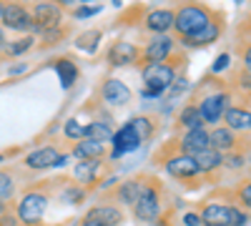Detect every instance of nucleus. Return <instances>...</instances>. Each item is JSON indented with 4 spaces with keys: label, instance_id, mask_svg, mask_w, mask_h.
I'll return each mask as SVG.
<instances>
[{
    "label": "nucleus",
    "instance_id": "473e14b6",
    "mask_svg": "<svg viewBox=\"0 0 251 226\" xmlns=\"http://www.w3.org/2000/svg\"><path fill=\"white\" fill-rule=\"evenodd\" d=\"M98 10H100V5H93V8L80 5V8H75V10H73V15H75V18H91V15H96Z\"/></svg>",
    "mask_w": 251,
    "mask_h": 226
},
{
    "label": "nucleus",
    "instance_id": "5701e85b",
    "mask_svg": "<svg viewBox=\"0 0 251 226\" xmlns=\"http://www.w3.org/2000/svg\"><path fill=\"white\" fill-rule=\"evenodd\" d=\"M55 71H58V75H60L63 88H73L75 78H78V66L73 63V60H71V58H58V60H55Z\"/></svg>",
    "mask_w": 251,
    "mask_h": 226
},
{
    "label": "nucleus",
    "instance_id": "393cba45",
    "mask_svg": "<svg viewBox=\"0 0 251 226\" xmlns=\"http://www.w3.org/2000/svg\"><path fill=\"white\" fill-rule=\"evenodd\" d=\"M178 123L186 128V131H196V128H203L206 123L201 121V113L196 108V103H188L181 113H178Z\"/></svg>",
    "mask_w": 251,
    "mask_h": 226
},
{
    "label": "nucleus",
    "instance_id": "f03ea898",
    "mask_svg": "<svg viewBox=\"0 0 251 226\" xmlns=\"http://www.w3.org/2000/svg\"><path fill=\"white\" fill-rule=\"evenodd\" d=\"M176 55H171L169 60H161V63H146L141 75H143V83H146V91L143 96L149 98H156L161 93H166L171 88V83L176 80Z\"/></svg>",
    "mask_w": 251,
    "mask_h": 226
},
{
    "label": "nucleus",
    "instance_id": "9d476101",
    "mask_svg": "<svg viewBox=\"0 0 251 226\" xmlns=\"http://www.w3.org/2000/svg\"><path fill=\"white\" fill-rule=\"evenodd\" d=\"M3 25L5 28H13V30H33V23H30V13L25 5L20 3H5L3 5Z\"/></svg>",
    "mask_w": 251,
    "mask_h": 226
},
{
    "label": "nucleus",
    "instance_id": "0eeeda50",
    "mask_svg": "<svg viewBox=\"0 0 251 226\" xmlns=\"http://www.w3.org/2000/svg\"><path fill=\"white\" fill-rule=\"evenodd\" d=\"M228 93L226 91H216V93H211V96H203L201 98V103L196 106L199 108V113H201V121L203 123H216V121H221V116L226 113V108H228Z\"/></svg>",
    "mask_w": 251,
    "mask_h": 226
},
{
    "label": "nucleus",
    "instance_id": "412c9836",
    "mask_svg": "<svg viewBox=\"0 0 251 226\" xmlns=\"http://www.w3.org/2000/svg\"><path fill=\"white\" fill-rule=\"evenodd\" d=\"M191 158L196 161V169H199L201 176H211V174H216L224 166V156L211 151V149H206V151H201V153H196Z\"/></svg>",
    "mask_w": 251,
    "mask_h": 226
},
{
    "label": "nucleus",
    "instance_id": "f8f14e48",
    "mask_svg": "<svg viewBox=\"0 0 251 226\" xmlns=\"http://www.w3.org/2000/svg\"><path fill=\"white\" fill-rule=\"evenodd\" d=\"M163 166H166V171H169L174 178H194V176H199V169H196V161L191 158V156H186V153H174V156H169L163 161Z\"/></svg>",
    "mask_w": 251,
    "mask_h": 226
},
{
    "label": "nucleus",
    "instance_id": "f704fd0d",
    "mask_svg": "<svg viewBox=\"0 0 251 226\" xmlns=\"http://www.w3.org/2000/svg\"><path fill=\"white\" fill-rule=\"evenodd\" d=\"M228 66V55L226 53H221L219 58H216V63H214V68H211V73H219V71H224Z\"/></svg>",
    "mask_w": 251,
    "mask_h": 226
},
{
    "label": "nucleus",
    "instance_id": "f3484780",
    "mask_svg": "<svg viewBox=\"0 0 251 226\" xmlns=\"http://www.w3.org/2000/svg\"><path fill=\"white\" fill-rule=\"evenodd\" d=\"M146 30H151L156 35H166L171 28H174V10L171 8H158V10H151L146 15Z\"/></svg>",
    "mask_w": 251,
    "mask_h": 226
},
{
    "label": "nucleus",
    "instance_id": "4c0bfd02",
    "mask_svg": "<svg viewBox=\"0 0 251 226\" xmlns=\"http://www.w3.org/2000/svg\"><path fill=\"white\" fill-rule=\"evenodd\" d=\"M75 226H100V224H98V221H93V219H88V216H83Z\"/></svg>",
    "mask_w": 251,
    "mask_h": 226
},
{
    "label": "nucleus",
    "instance_id": "4468645a",
    "mask_svg": "<svg viewBox=\"0 0 251 226\" xmlns=\"http://www.w3.org/2000/svg\"><path fill=\"white\" fill-rule=\"evenodd\" d=\"M236 133L234 131H228L226 126H216L214 131H208V149L226 156V153H231L236 151Z\"/></svg>",
    "mask_w": 251,
    "mask_h": 226
},
{
    "label": "nucleus",
    "instance_id": "f257e3e1",
    "mask_svg": "<svg viewBox=\"0 0 251 226\" xmlns=\"http://www.w3.org/2000/svg\"><path fill=\"white\" fill-rule=\"evenodd\" d=\"M216 10L201 5V3H191V5H181L178 10H174V30L178 33L181 40L196 35L199 30H203L208 23L214 20Z\"/></svg>",
    "mask_w": 251,
    "mask_h": 226
},
{
    "label": "nucleus",
    "instance_id": "a19ab883",
    "mask_svg": "<svg viewBox=\"0 0 251 226\" xmlns=\"http://www.w3.org/2000/svg\"><path fill=\"white\" fill-rule=\"evenodd\" d=\"M5 161V153H0V163H3Z\"/></svg>",
    "mask_w": 251,
    "mask_h": 226
},
{
    "label": "nucleus",
    "instance_id": "79ce46f5",
    "mask_svg": "<svg viewBox=\"0 0 251 226\" xmlns=\"http://www.w3.org/2000/svg\"><path fill=\"white\" fill-rule=\"evenodd\" d=\"M0 18H3V5H0Z\"/></svg>",
    "mask_w": 251,
    "mask_h": 226
},
{
    "label": "nucleus",
    "instance_id": "39448f33",
    "mask_svg": "<svg viewBox=\"0 0 251 226\" xmlns=\"http://www.w3.org/2000/svg\"><path fill=\"white\" fill-rule=\"evenodd\" d=\"M46 209H48V194L46 191H28L23 194L20 203L15 206V216L23 221V224H40L46 216Z\"/></svg>",
    "mask_w": 251,
    "mask_h": 226
},
{
    "label": "nucleus",
    "instance_id": "c756f323",
    "mask_svg": "<svg viewBox=\"0 0 251 226\" xmlns=\"http://www.w3.org/2000/svg\"><path fill=\"white\" fill-rule=\"evenodd\" d=\"M33 35H25V38H18L15 43H5V50H8V55H20V53H28L30 48H33Z\"/></svg>",
    "mask_w": 251,
    "mask_h": 226
},
{
    "label": "nucleus",
    "instance_id": "dca6fc26",
    "mask_svg": "<svg viewBox=\"0 0 251 226\" xmlns=\"http://www.w3.org/2000/svg\"><path fill=\"white\" fill-rule=\"evenodd\" d=\"M113 158H118V156H126V153H131V151H136L138 146H141V141H138V136L133 133V128L128 126V123H123L121 126V131L118 133H113Z\"/></svg>",
    "mask_w": 251,
    "mask_h": 226
},
{
    "label": "nucleus",
    "instance_id": "b1692460",
    "mask_svg": "<svg viewBox=\"0 0 251 226\" xmlns=\"http://www.w3.org/2000/svg\"><path fill=\"white\" fill-rule=\"evenodd\" d=\"M138 194H141V181H123L121 186L116 189L118 201L123 203V206H131V209H133V203L138 201Z\"/></svg>",
    "mask_w": 251,
    "mask_h": 226
},
{
    "label": "nucleus",
    "instance_id": "58836bf2",
    "mask_svg": "<svg viewBox=\"0 0 251 226\" xmlns=\"http://www.w3.org/2000/svg\"><path fill=\"white\" fill-rule=\"evenodd\" d=\"M5 214H8V203L0 201V216H5Z\"/></svg>",
    "mask_w": 251,
    "mask_h": 226
},
{
    "label": "nucleus",
    "instance_id": "423d86ee",
    "mask_svg": "<svg viewBox=\"0 0 251 226\" xmlns=\"http://www.w3.org/2000/svg\"><path fill=\"white\" fill-rule=\"evenodd\" d=\"M30 13V23L33 30H38L40 35L60 28V20H63V8L55 3H35L33 8H28Z\"/></svg>",
    "mask_w": 251,
    "mask_h": 226
},
{
    "label": "nucleus",
    "instance_id": "72a5a7b5",
    "mask_svg": "<svg viewBox=\"0 0 251 226\" xmlns=\"http://www.w3.org/2000/svg\"><path fill=\"white\" fill-rule=\"evenodd\" d=\"M239 196H241V203L249 209L251 206V186H249V181H244V186L239 189Z\"/></svg>",
    "mask_w": 251,
    "mask_h": 226
},
{
    "label": "nucleus",
    "instance_id": "e433bc0d",
    "mask_svg": "<svg viewBox=\"0 0 251 226\" xmlns=\"http://www.w3.org/2000/svg\"><path fill=\"white\" fill-rule=\"evenodd\" d=\"M68 199H71V203H80L83 199H86V194H83L80 189H68Z\"/></svg>",
    "mask_w": 251,
    "mask_h": 226
},
{
    "label": "nucleus",
    "instance_id": "c85d7f7f",
    "mask_svg": "<svg viewBox=\"0 0 251 226\" xmlns=\"http://www.w3.org/2000/svg\"><path fill=\"white\" fill-rule=\"evenodd\" d=\"M63 133H66V138H71V141H83V136H86V126H80L78 118H68Z\"/></svg>",
    "mask_w": 251,
    "mask_h": 226
},
{
    "label": "nucleus",
    "instance_id": "20e7f679",
    "mask_svg": "<svg viewBox=\"0 0 251 226\" xmlns=\"http://www.w3.org/2000/svg\"><path fill=\"white\" fill-rule=\"evenodd\" d=\"M199 216L203 226H244L246 224V214L231 206V203H206Z\"/></svg>",
    "mask_w": 251,
    "mask_h": 226
},
{
    "label": "nucleus",
    "instance_id": "9b49d317",
    "mask_svg": "<svg viewBox=\"0 0 251 226\" xmlns=\"http://www.w3.org/2000/svg\"><path fill=\"white\" fill-rule=\"evenodd\" d=\"M63 161H66V156L58 153L53 146H46V149H38V151L28 153L25 156V166L35 169V171H46L50 166H63Z\"/></svg>",
    "mask_w": 251,
    "mask_h": 226
},
{
    "label": "nucleus",
    "instance_id": "2eb2a0df",
    "mask_svg": "<svg viewBox=\"0 0 251 226\" xmlns=\"http://www.w3.org/2000/svg\"><path fill=\"white\" fill-rule=\"evenodd\" d=\"M141 58V50L128 43V40H116V43L108 48V63L111 66H131Z\"/></svg>",
    "mask_w": 251,
    "mask_h": 226
},
{
    "label": "nucleus",
    "instance_id": "7c9ffc66",
    "mask_svg": "<svg viewBox=\"0 0 251 226\" xmlns=\"http://www.w3.org/2000/svg\"><path fill=\"white\" fill-rule=\"evenodd\" d=\"M96 43H100V30H88L78 38V48L83 50H96Z\"/></svg>",
    "mask_w": 251,
    "mask_h": 226
},
{
    "label": "nucleus",
    "instance_id": "6ab92c4d",
    "mask_svg": "<svg viewBox=\"0 0 251 226\" xmlns=\"http://www.w3.org/2000/svg\"><path fill=\"white\" fill-rule=\"evenodd\" d=\"M88 219H93V221H98L100 226H118V224H123V211L118 209V206H111V203H100V206H93L88 214H86Z\"/></svg>",
    "mask_w": 251,
    "mask_h": 226
},
{
    "label": "nucleus",
    "instance_id": "7ed1b4c3",
    "mask_svg": "<svg viewBox=\"0 0 251 226\" xmlns=\"http://www.w3.org/2000/svg\"><path fill=\"white\" fill-rule=\"evenodd\" d=\"M146 181L149 183H143V178H141V194H138V201L133 203V214L138 221L151 224L161 214V189L156 181H151V178H146Z\"/></svg>",
    "mask_w": 251,
    "mask_h": 226
},
{
    "label": "nucleus",
    "instance_id": "a211bd4d",
    "mask_svg": "<svg viewBox=\"0 0 251 226\" xmlns=\"http://www.w3.org/2000/svg\"><path fill=\"white\" fill-rule=\"evenodd\" d=\"M206 149H208V131H206V128H196V131H186V133H183L178 153L196 156V153H201V151H206Z\"/></svg>",
    "mask_w": 251,
    "mask_h": 226
},
{
    "label": "nucleus",
    "instance_id": "aec40b11",
    "mask_svg": "<svg viewBox=\"0 0 251 226\" xmlns=\"http://www.w3.org/2000/svg\"><path fill=\"white\" fill-rule=\"evenodd\" d=\"M73 156L80 158V161H100L103 156H106V143L83 138V141H78L73 146Z\"/></svg>",
    "mask_w": 251,
    "mask_h": 226
},
{
    "label": "nucleus",
    "instance_id": "ddd939ff",
    "mask_svg": "<svg viewBox=\"0 0 251 226\" xmlns=\"http://www.w3.org/2000/svg\"><path fill=\"white\" fill-rule=\"evenodd\" d=\"M100 98L106 100L108 106H126L131 100V88L126 86L121 78H108L100 88Z\"/></svg>",
    "mask_w": 251,
    "mask_h": 226
},
{
    "label": "nucleus",
    "instance_id": "6e6552de",
    "mask_svg": "<svg viewBox=\"0 0 251 226\" xmlns=\"http://www.w3.org/2000/svg\"><path fill=\"white\" fill-rule=\"evenodd\" d=\"M221 30H224V15H221V13H216V15H214V20H211V23H208L203 30H199L196 35L181 40V43H183V46H188V48H206V46L216 43L219 35H221Z\"/></svg>",
    "mask_w": 251,
    "mask_h": 226
},
{
    "label": "nucleus",
    "instance_id": "2f4dec72",
    "mask_svg": "<svg viewBox=\"0 0 251 226\" xmlns=\"http://www.w3.org/2000/svg\"><path fill=\"white\" fill-rule=\"evenodd\" d=\"M224 163L228 169H241L244 163H246V156H241V153H226L224 156Z\"/></svg>",
    "mask_w": 251,
    "mask_h": 226
},
{
    "label": "nucleus",
    "instance_id": "bb28decb",
    "mask_svg": "<svg viewBox=\"0 0 251 226\" xmlns=\"http://www.w3.org/2000/svg\"><path fill=\"white\" fill-rule=\"evenodd\" d=\"M83 138H91V141H98V143H106V141L113 138V131H111L108 123L96 121V123H88V126H86V136H83Z\"/></svg>",
    "mask_w": 251,
    "mask_h": 226
},
{
    "label": "nucleus",
    "instance_id": "1a4fd4ad",
    "mask_svg": "<svg viewBox=\"0 0 251 226\" xmlns=\"http://www.w3.org/2000/svg\"><path fill=\"white\" fill-rule=\"evenodd\" d=\"M174 46L176 40L169 38V35H156L149 46L143 48L141 58L146 60V63H161V60H169L174 55Z\"/></svg>",
    "mask_w": 251,
    "mask_h": 226
},
{
    "label": "nucleus",
    "instance_id": "c9c22d12",
    "mask_svg": "<svg viewBox=\"0 0 251 226\" xmlns=\"http://www.w3.org/2000/svg\"><path fill=\"white\" fill-rule=\"evenodd\" d=\"M203 221H201V216L199 214H186L183 216V226H201Z\"/></svg>",
    "mask_w": 251,
    "mask_h": 226
},
{
    "label": "nucleus",
    "instance_id": "cd10ccee",
    "mask_svg": "<svg viewBox=\"0 0 251 226\" xmlns=\"http://www.w3.org/2000/svg\"><path fill=\"white\" fill-rule=\"evenodd\" d=\"M15 194V181H13V174L10 171H0V201L8 203Z\"/></svg>",
    "mask_w": 251,
    "mask_h": 226
},
{
    "label": "nucleus",
    "instance_id": "a878e982",
    "mask_svg": "<svg viewBox=\"0 0 251 226\" xmlns=\"http://www.w3.org/2000/svg\"><path fill=\"white\" fill-rule=\"evenodd\" d=\"M128 126L133 128V133L138 136V141L141 143H146L151 136H153V131H156V126H153V121L149 118V116H136V118H131L128 121Z\"/></svg>",
    "mask_w": 251,
    "mask_h": 226
},
{
    "label": "nucleus",
    "instance_id": "4be33fe9",
    "mask_svg": "<svg viewBox=\"0 0 251 226\" xmlns=\"http://www.w3.org/2000/svg\"><path fill=\"white\" fill-rule=\"evenodd\" d=\"M224 121H226V128L228 131H249V123H251V113H249V108L244 106V108H239V106H228L226 108V113H224Z\"/></svg>",
    "mask_w": 251,
    "mask_h": 226
},
{
    "label": "nucleus",
    "instance_id": "ea45409f",
    "mask_svg": "<svg viewBox=\"0 0 251 226\" xmlns=\"http://www.w3.org/2000/svg\"><path fill=\"white\" fill-rule=\"evenodd\" d=\"M0 50H5V35H3V30H0Z\"/></svg>",
    "mask_w": 251,
    "mask_h": 226
}]
</instances>
